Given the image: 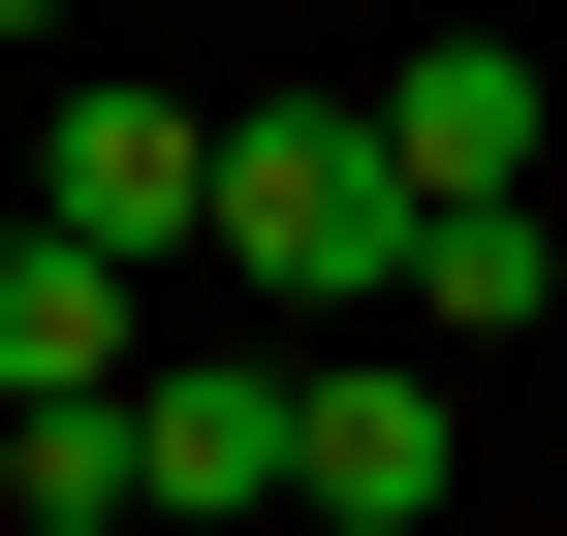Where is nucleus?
<instances>
[{
	"instance_id": "f257e3e1",
	"label": "nucleus",
	"mask_w": 567,
	"mask_h": 536,
	"mask_svg": "<svg viewBox=\"0 0 567 536\" xmlns=\"http://www.w3.org/2000/svg\"><path fill=\"white\" fill-rule=\"evenodd\" d=\"M221 285H252V316H379V285H410L379 95H252V126H221Z\"/></svg>"
},
{
	"instance_id": "f03ea898",
	"label": "nucleus",
	"mask_w": 567,
	"mask_h": 536,
	"mask_svg": "<svg viewBox=\"0 0 567 536\" xmlns=\"http://www.w3.org/2000/svg\"><path fill=\"white\" fill-rule=\"evenodd\" d=\"M32 221H95V252H221V126L126 63V95H32Z\"/></svg>"
},
{
	"instance_id": "7ed1b4c3",
	"label": "nucleus",
	"mask_w": 567,
	"mask_h": 536,
	"mask_svg": "<svg viewBox=\"0 0 567 536\" xmlns=\"http://www.w3.org/2000/svg\"><path fill=\"white\" fill-rule=\"evenodd\" d=\"M284 505H316V536H410V505H442V379H410V348H316V379H284Z\"/></svg>"
},
{
	"instance_id": "20e7f679",
	"label": "nucleus",
	"mask_w": 567,
	"mask_h": 536,
	"mask_svg": "<svg viewBox=\"0 0 567 536\" xmlns=\"http://www.w3.org/2000/svg\"><path fill=\"white\" fill-rule=\"evenodd\" d=\"M126 285H158V252H95V221H0V411H126Z\"/></svg>"
},
{
	"instance_id": "39448f33",
	"label": "nucleus",
	"mask_w": 567,
	"mask_h": 536,
	"mask_svg": "<svg viewBox=\"0 0 567 536\" xmlns=\"http://www.w3.org/2000/svg\"><path fill=\"white\" fill-rule=\"evenodd\" d=\"M379 158L410 189H536V32H410L379 63Z\"/></svg>"
},
{
	"instance_id": "423d86ee",
	"label": "nucleus",
	"mask_w": 567,
	"mask_h": 536,
	"mask_svg": "<svg viewBox=\"0 0 567 536\" xmlns=\"http://www.w3.org/2000/svg\"><path fill=\"white\" fill-rule=\"evenodd\" d=\"M126 474L158 505H284V348H158L126 379Z\"/></svg>"
},
{
	"instance_id": "0eeeda50",
	"label": "nucleus",
	"mask_w": 567,
	"mask_h": 536,
	"mask_svg": "<svg viewBox=\"0 0 567 536\" xmlns=\"http://www.w3.org/2000/svg\"><path fill=\"white\" fill-rule=\"evenodd\" d=\"M536 285H567V221H536V189H410V316H442V348H505Z\"/></svg>"
},
{
	"instance_id": "6e6552de",
	"label": "nucleus",
	"mask_w": 567,
	"mask_h": 536,
	"mask_svg": "<svg viewBox=\"0 0 567 536\" xmlns=\"http://www.w3.org/2000/svg\"><path fill=\"white\" fill-rule=\"evenodd\" d=\"M158 474H126V411H0V536H126Z\"/></svg>"
},
{
	"instance_id": "1a4fd4ad",
	"label": "nucleus",
	"mask_w": 567,
	"mask_h": 536,
	"mask_svg": "<svg viewBox=\"0 0 567 536\" xmlns=\"http://www.w3.org/2000/svg\"><path fill=\"white\" fill-rule=\"evenodd\" d=\"M0 63H63V0H0Z\"/></svg>"
},
{
	"instance_id": "9d476101",
	"label": "nucleus",
	"mask_w": 567,
	"mask_h": 536,
	"mask_svg": "<svg viewBox=\"0 0 567 536\" xmlns=\"http://www.w3.org/2000/svg\"><path fill=\"white\" fill-rule=\"evenodd\" d=\"M0 95H32V63H0Z\"/></svg>"
}]
</instances>
